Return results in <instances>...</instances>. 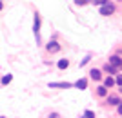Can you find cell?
I'll return each instance as SVG.
<instances>
[{"instance_id":"10","label":"cell","mask_w":122,"mask_h":118,"mask_svg":"<svg viewBox=\"0 0 122 118\" xmlns=\"http://www.w3.org/2000/svg\"><path fill=\"white\" fill-rule=\"evenodd\" d=\"M75 87L80 89V91H84V89H87V78H78L75 82Z\"/></svg>"},{"instance_id":"20","label":"cell","mask_w":122,"mask_h":118,"mask_svg":"<svg viewBox=\"0 0 122 118\" xmlns=\"http://www.w3.org/2000/svg\"><path fill=\"white\" fill-rule=\"evenodd\" d=\"M117 113H118V114H120V116H122V104H120V105H118V107H117Z\"/></svg>"},{"instance_id":"1","label":"cell","mask_w":122,"mask_h":118,"mask_svg":"<svg viewBox=\"0 0 122 118\" xmlns=\"http://www.w3.org/2000/svg\"><path fill=\"white\" fill-rule=\"evenodd\" d=\"M40 26H42V18L38 13H35V20H33V33H35V38H36V46H40L42 40H40Z\"/></svg>"},{"instance_id":"24","label":"cell","mask_w":122,"mask_h":118,"mask_svg":"<svg viewBox=\"0 0 122 118\" xmlns=\"http://www.w3.org/2000/svg\"><path fill=\"white\" fill-rule=\"evenodd\" d=\"M120 71H122V66H120Z\"/></svg>"},{"instance_id":"7","label":"cell","mask_w":122,"mask_h":118,"mask_svg":"<svg viewBox=\"0 0 122 118\" xmlns=\"http://www.w3.org/2000/svg\"><path fill=\"white\" fill-rule=\"evenodd\" d=\"M102 69H95V67H93L91 71H89V78H91V80H95V82H100V80H104V76H102Z\"/></svg>"},{"instance_id":"17","label":"cell","mask_w":122,"mask_h":118,"mask_svg":"<svg viewBox=\"0 0 122 118\" xmlns=\"http://www.w3.org/2000/svg\"><path fill=\"white\" fill-rule=\"evenodd\" d=\"M89 60H91V55H87V57H86V58H84V60L80 62V67H84V66H86V64H87V62H89Z\"/></svg>"},{"instance_id":"11","label":"cell","mask_w":122,"mask_h":118,"mask_svg":"<svg viewBox=\"0 0 122 118\" xmlns=\"http://www.w3.org/2000/svg\"><path fill=\"white\" fill-rule=\"evenodd\" d=\"M109 64H111V66H117L118 69H120V66H122V58L118 57V55H113V57H109Z\"/></svg>"},{"instance_id":"15","label":"cell","mask_w":122,"mask_h":118,"mask_svg":"<svg viewBox=\"0 0 122 118\" xmlns=\"http://www.w3.org/2000/svg\"><path fill=\"white\" fill-rule=\"evenodd\" d=\"M82 116H84V118H95V113H93V111H89V109H86Z\"/></svg>"},{"instance_id":"3","label":"cell","mask_w":122,"mask_h":118,"mask_svg":"<svg viewBox=\"0 0 122 118\" xmlns=\"http://www.w3.org/2000/svg\"><path fill=\"white\" fill-rule=\"evenodd\" d=\"M113 13H115V4H111V2H107L106 5L100 7V15L102 16H111Z\"/></svg>"},{"instance_id":"4","label":"cell","mask_w":122,"mask_h":118,"mask_svg":"<svg viewBox=\"0 0 122 118\" xmlns=\"http://www.w3.org/2000/svg\"><path fill=\"white\" fill-rule=\"evenodd\" d=\"M60 49H62V46L56 40H49V42H47V46H46V51L51 53V55H53V53H58Z\"/></svg>"},{"instance_id":"12","label":"cell","mask_w":122,"mask_h":118,"mask_svg":"<svg viewBox=\"0 0 122 118\" xmlns=\"http://www.w3.org/2000/svg\"><path fill=\"white\" fill-rule=\"evenodd\" d=\"M56 67H58L60 71H64V69H67V67H69V60H67V58H60V60L56 62Z\"/></svg>"},{"instance_id":"14","label":"cell","mask_w":122,"mask_h":118,"mask_svg":"<svg viewBox=\"0 0 122 118\" xmlns=\"http://www.w3.org/2000/svg\"><path fill=\"white\" fill-rule=\"evenodd\" d=\"M89 2H91L93 5H100V7H102V5H106L109 0H89Z\"/></svg>"},{"instance_id":"25","label":"cell","mask_w":122,"mask_h":118,"mask_svg":"<svg viewBox=\"0 0 122 118\" xmlns=\"http://www.w3.org/2000/svg\"><path fill=\"white\" fill-rule=\"evenodd\" d=\"M0 118H5V116H0Z\"/></svg>"},{"instance_id":"9","label":"cell","mask_w":122,"mask_h":118,"mask_svg":"<svg viewBox=\"0 0 122 118\" xmlns=\"http://www.w3.org/2000/svg\"><path fill=\"white\" fill-rule=\"evenodd\" d=\"M102 84H104V85H106L107 89H111V87H115V85H117L115 78H113V76H109V75H107V76L104 78V80H102Z\"/></svg>"},{"instance_id":"23","label":"cell","mask_w":122,"mask_h":118,"mask_svg":"<svg viewBox=\"0 0 122 118\" xmlns=\"http://www.w3.org/2000/svg\"><path fill=\"white\" fill-rule=\"evenodd\" d=\"M117 2H122V0H117Z\"/></svg>"},{"instance_id":"13","label":"cell","mask_w":122,"mask_h":118,"mask_svg":"<svg viewBox=\"0 0 122 118\" xmlns=\"http://www.w3.org/2000/svg\"><path fill=\"white\" fill-rule=\"evenodd\" d=\"M11 80H13V75H4V76L0 78V84H2V85H7V84H11Z\"/></svg>"},{"instance_id":"18","label":"cell","mask_w":122,"mask_h":118,"mask_svg":"<svg viewBox=\"0 0 122 118\" xmlns=\"http://www.w3.org/2000/svg\"><path fill=\"white\" fill-rule=\"evenodd\" d=\"M87 2H89V0H75V4H76V5H86Z\"/></svg>"},{"instance_id":"26","label":"cell","mask_w":122,"mask_h":118,"mask_svg":"<svg viewBox=\"0 0 122 118\" xmlns=\"http://www.w3.org/2000/svg\"><path fill=\"white\" fill-rule=\"evenodd\" d=\"M120 118H122V116H120Z\"/></svg>"},{"instance_id":"16","label":"cell","mask_w":122,"mask_h":118,"mask_svg":"<svg viewBox=\"0 0 122 118\" xmlns=\"http://www.w3.org/2000/svg\"><path fill=\"white\" fill-rule=\"evenodd\" d=\"M115 82H117V87H122V75H117V76H115Z\"/></svg>"},{"instance_id":"6","label":"cell","mask_w":122,"mask_h":118,"mask_svg":"<svg viewBox=\"0 0 122 118\" xmlns=\"http://www.w3.org/2000/svg\"><path fill=\"white\" fill-rule=\"evenodd\" d=\"M106 104L107 105H113V107H118L122 104V100H120V96H117V94H109V96L106 98Z\"/></svg>"},{"instance_id":"19","label":"cell","mask_w":122,"mask_h":118,"mask_svg":"<svg viewBox=\"0 0 122 118\" xmlns=\"http://www.w3.org/2000/svg\"><path fill=\"white\" fill-rule=\"evenodd\" d=\"M47 118H62V116H60V113H49Z\"/></svg>"},{"instance_id":"2","label":"cell","mask_w":122,"mask_h":118,"mask_svg":"<svg viewBox=\"0 0 122 118\" xmlns=\"http://www.w3.org/2000/svg\"><path fill=\"white\" fill-rule=\"evenodd\" d=\"M102 71H104V73H107L109 76H117L120 69H118L117 66H111L109 62H106V64H104V67H102Z\"/></svg>"},{"instance_id":"22","label":"cell","mask_w":122,"mask_h":118,"mask_svg":"<svg viewBox=\"0 0 122 118\" xmlns=\"http://www.w3.org/2000/svg\"><path fill=\"white\" fill-rule=\"evenodd\" d=\"M118 93H120V94H122V87H118Z\"/></svg>"},{"instance_id":"5","label":"cell","mask_w":122,"mask_h":118,"mask_svg":"<svg viewBox=\"0 0 122 118\" xmlns=\"http://www.w3.org/2000/svg\"><path fill=\"white\" fill-rule=\"evenodd\" d=\"M49 87L51 89H69V87H75V84H71V82H49Z\"/></svg>"},{"instance_id":"21","label":"cell","mask_w":122,"mask_h":118,"mask_svg":"<svg viewBox=\"0 0 122 118\" xmlns=\"http://www.w3.org/2000/svg\"><path fill=\"white\" fill-rule=\"evenodd\" d=\"M4 9V0H0V11Z\"/></svg>"},{"instance_id":"8","label":"cell","mask_w":122,"mask_h":118,"mask_svg":"<svg viewBox=\"0 0 122 118\" xmlns=\"http://www.w3.org/2000/svg\"><path fill=\"white\" fill-rule=\"evenodd\" d=\"M97 96H100V98H107L109 96V89H107L104 84H100V85L97 87Z\"/></svg>"}]
</instances>
